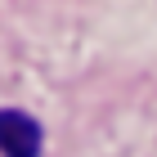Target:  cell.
Listing matches in <instances>:
<instances>
[{"instance_id": "obj_1", "label": "cell", "mask_w": 157, "mask_h": 157, "mask_svg": "<svg viewBox=\"0 0 157 157\" xmlns=\"http://www.w3.org/2000/svg\"><path fill=\"white\" fill-rule=\"evenodd\" d=\"M0 153L5 157H36L40 153V126L27 112H0Z\"/></svg>"}]
</instances>
